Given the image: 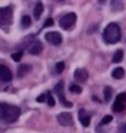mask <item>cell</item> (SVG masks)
Listing matches in <instances>:
<instances>
[{
    "instance_id": "cell-19",
    "label": "cell",
    "mask_w": 126,
    "mask_h": 133,
    "mask_svg": "<svg viewBox=\"0 0 126 133\" xmlns=\"http://www.w3.org/2000/svg\"><path fill=\"white\" fill-rule=\"evenodd\" d=\"M47 102H48L49 107H54L55 105V101H54V98H53V95L51 93V91H48L47 92Z\"/></svg>"
},
{
    "instance_id": "cell-1",
    "label": "cell",
    "mask_w": 126,
    "mask_h": 133,
    "mask_svg": "<svg viewBox=\"0 0 126 133\" xmlns=\"http://www.w3.org/2000/svg\"><path fill=\"white\" fill-rule=\"evenodd\" d=\"M21 110L18 107L10 105L7 103H1L0 104V118L2 121L7 123H12L18 120Z\"/></svg>"
},
{
    "instance_id": "cell-6",
    "label": "cell",
    "mask_w": 126,
    "mask_h": 133,
    "mask_svg": "<svg viewBox=\"0 0 126 133\" xmlns=\"http://www.w3.org/2000/svg\"><path fill=\"white\" fill-rule=\"evenodd\" d=\"M57 120L59 124H61V125L63 127H71L73 125V116L71 113H69V112H62V113L58 114L57 116Z\"/></svg>"
},
{
    "instance_id": "cell-12",
    "label": "cell",
    "mask_w": 126,
    "mask_h": 133,
    "mask_svg": "<svg viewBox=\"0 0 126 133\" xmlns=\"http://www.w3.org/2000/svg\"><path fill=\"white\" fill-rule=\"evenodd\" d=\"M42 43L39 42V41H34L30 47H29V52L31 53V55L36 56V55H40L41 51H42Z\"/></svg>"
},
{
    "instance_id": "cell-5",
    "label": "cell",
    "mask_w": 126,
    "mask_h": 133,
    "mask_svg": "<svg viewBox=\"0 0 126 133\" xmlns=\"http://www.w3.org/2000/svg\"><path fill=\"white\" fill-rule=\"evenodd\" d=\"M12 21V9L10 7L1 8L0 9V23L1 26L10 24Z\"/></svg>"
},
{
    "instance_id": "cell-7",
    "label": "cell",
    "mask_w": 126,
    "mask_h": 133,
    "mask_svg": "<svg viewBox=\"0 0 126 133\" xmlns=\"http://www.w3.org/2000/svg\"><path fill=\"white\" fill-rule=\"evenodd\" d=\"M126 107V93H120L116 97L115 103L113 105V110L116 112H122Z\"/></svg>"
},
{
    "instance_id": "cell-2",
    "label": "cell",
    "mask_w": 126,
    "mask_h": 133,
    "mask_svg": "<svg viewBox=\"0 0 126 133\" xmlns=\"http://www.w3.org/2000/svg\"><path fill=\"white\" fill-rule=\"evenodd\" d=\"M104 40L110 44H115L121 40V29L118 27V24H116L114 22H112L110 24H107L106 28L104 29L103 32Z\"/></svg>"
},
{
    "instance_id": "cell-9",
    "label": "cell",
    "mask_w": 126,
    "mask_h": 133,
    "mask_svg": "<svg viewBox=\"0 0 126 133\" xmlns=\"http://www.w3.org/2000/svg\"><path fill=\"white\" fill-rule=\"evenodd\" d=\"M74 79L78 82H85L89 79V72L84 68H79L74 71Z\"/></svg>"
},
{
    "instance_id": "cell-4",
    "label": "cell",
    "mask_w": 126,
    "mask_h": 133,
    "mask_svg": "<svg viewBox=\"0 0 126 133\" xmlns=\"http://www.w3.org/2000/svg\"><path fill=\"white\" fill-rule=\"evenodd\" d=\"M54 92L57 93L59 100H60V102L65 108H72L73 107V103L68 101V100L65 99V97H64V93H63V82H59L58 84L54 87Z\"/></svg>"
},
{
    "instance_id": "cell-23",
    "label": "cell",
    "mask_w": 126,
    "mask_h": 133,
    "mask_svg": "<svg viewBox=\"0 0 126 133\" xmlns=\"http://www.w3.org/2000/svg\"><path fill=\"white\" fill-rule=\"evenodd\" d=\"M113 120V116L112 115H106V116H104V118L102 119V121H101V124L102 125H104V124H108L111 121Z\"/></svg>"
},
{
    "instance_id": "cell-15",
    "label": "cell",
    "mask_w": 126,
    "mask_h": 133,
    "mask_svg": "<svg viewBox=\"0 0 126 133\" xmlns=\"http://www.w3.org/2000/svg\"><path fill=\"white\" fill-rule=\"evenodd\" d=\"M123 58H124V52H123V50L118 49L117 51H115L114 56H113V62H114V63H120V62L123 60Z\"/></svg>"
},
{
    "instance_id": "cell-24",
    "label": "cell",
    "mask_w": 126,
    "mask_h": 133,
    "mask_svg": "<svg viewBox=\"0 0 126 133\" xmlns=\"http://www.w3.org/2000/svg\"><path fill=\"white\" fill-rule=\"evenodd\" d=\"M53 23H54V21H53V19H51V18H49L47 21L44 22V28H48V27H51V26H53Z\"/></svg>"
},
{
    "instance_id": "cell-22",
    "label": "cell",
    "mask_w": 126,
    "mask_h": 133,
    "mask_svg": "<svg viewBox=\"0 0 126 133\" xmlns=\"http://www.w3.org/2000/svg\"><path fill=\"white\" fill-rule=\"evenodd\" d=\"M64 62H58L57 65H55V71L57 73H62L63 72V70H64Z\"/></svg>"
},
{
    "instance_id": "cell-20",
    "label": "cell",
    "mask_w": 126,
    "mask_h": 133,
    "mask_svg": "<svg viewBox=\"0 0 126 133\" xmlns=\"http://www.w3.org/2000/svg\"><path fill=\"white\" fill-rule=\"evenodd\" d=\"M70 91L73 93H76V94H80L82 92V88L78 84H71L70 85Z\"/></svg>"
},
{
    "instance_id": "cell-25",
    "label": "cell",
    "mask_w": 126,
    "mask_h": 133,
    "mask_svg": "<svg viewBox=\"0 0 126 133\" xmlns=\"http://www.w3.org/2000/svg\"><path fill=\"white\" fill-rule=\"evenodd\" d=\"M45 100H47V94H41V95H39V97L37 98V101L38 102H44Z\"/></svg>"
},
{
    "instance_id": "cell-13",
    "label": "cell",
    "mask_w": 126,
    "mask_h": 133,
    "mask_svg": "<svg viewBox=\"0 0 126 133\" xmlns=\"http://www.w3.org/2000/svg\"><path fill=\"white\" fill-rule=\"evenodd\" d=\"M31 70V66L29 64H21L18 68V71H17V74H18L19 78H23L26 74Z\"/></svg>"
},
{
    "instance_id": "cell-16",
    "label": "cell",
    "mask_w": 126,
    "mask_h": 133,
    "mask_svg": "<svg viewBox=\"0 0 126 133\" xmlns=\"http://www.w3.org/2000/svg\"><path fill=\"white\" fill-rule=\"evenodd\" d=\"M124 74H125V72H124V69L123 68H116L115 70H113V72H112V77L114 78V79H122L124 77Z\"/></svg>"
},
{
    "instance_id": "cell-8",
    "label": "cell",
    "mask_w": 126,
    "mask_h": 133,
    "mask_svg": "<svg viewBox=\"0 0 126 133\" xmlns=\"http://www.w3.org/2000/svg\"><path fill=\"white\" fill-rule=\"evenodd\" d=\"M45 40L53 45H59L62 42V36L58 31H51L45 35Z\"/></svg>"
},
{
    "instance_id": "cell-10",
    "label": "cell",
    "mask_w": 126,
    "mask_h": 133,
    "mask_svg": "<svg viewBox=\"0 0 126 133\" xmlns=\"http://www.w3.org/2000/svg\"><path fill=\"white\" fill-rule=\"evenodd\" d=\"M0 79L3 82H10L12 80V73L9 70V68H7L6 65L1 64L0 65Z\"/></svg>"
},
{
    "instance_id": "cell-26",
    "label": "cell",
    "mask_w": 126,
    "mask_h": 133,
    "mask_svg": "<svg viewBox=\"0 0 126 133\" xmlns=\"http://www.w3.org/2000/svg\"><path fill=\"white\" fill-rule=\"evenodd\" d=\"M121 133H126V124H124V125L121 128Z\"/></svg>"
},
{
    "instance_id": "cell-17",
    "label": "cell",
    "mask_w": 126,
    "mask_h": 133,
    "mask_svg": "<svg viewBox=\"0 0 126 133\" xmlns=\"http://www.w3.org/2000/svg\"><path fill=\"white\" fill-rule=\"evenodd\" d=\"M31 26V18L29 16H23L21 19V27L23 29H27Z\"/></svg>"
},
{
    "instance_id": "cell-21",
    "label": "cell",
    "mask_w": 126,
    "mask_h": 133,
    "mask_svg": "<svg viewBox=\"0 0 126 133\" xmlns=\"http://www.w3.org/2000/svg\"><path fill=\"white\" fill-rule=\"evenodd\" d=\"M23 56V52L22 51H18V52H15V53H12L11 55V58H12V60L16 61V62H18L21 60V58H22Z\"/></svg>"
},
{
    "instance_id": "cell-18",
    "label": "cell",
    "mask_w": 126,
    "mask_h": 133,
    "mask_svg": "<svg viewBox=\"0 0 126 133\" xmlns=\"http://www.w3.org/2000/svg\"><path fill=\"white\" fill-rule=\"evenodd\" d=\"M112 94H113V90L111 87H105L104 88V98H105V101L108 102L110 100L112 99Z\"/></svg>"
},
{
    "instance_id": "cell-3",
    "label": "cell",
    "mask_w": 126,
    "mask_h": 133,
    "mask_svg": "<svg viewBox=\"0 0 126 133\" xmlns=\"http://www.w3.org/2000/svg\"><path fill=\"white\" fill-rule=\"evenodd\" d=\"M75 22H76V15L74 12H71V14L63 16L60 19V27L64 30H70L74 27Z\"/></svg>"
},
{
    "instance_id": "cell-11",
    "label": "cell",
    "mask_w": 126,
    "mask_h": 133,
    "mask_svg": "<svg viewBox=\"0 0 126 133\" xmlns=\"http://www.w3.org/2000/svg\"><path fill=\"white\" fill-rule=\"evenodd\" d=\"M79 120L84 127H89L91 123V116L86 113V111L84 109H81L79 111Z\"/></svg>"
},
{
    "instance_id": "cell-14",
    "label": "cell",
    "mask_w": 126,
    "mask_h": 133,
    "mask_svg": "<svg viewBox=\"0 0 126 133\" xmlns=\"http://www.w3.org/2000/svg\"><path fill=\"white\" fill-rule=\"evenodd\" d=\"M42 12H43V5H42V2H38L36 5V8H34V18H36V20L40 19Z\"/></svg>"
}]
</instances>
